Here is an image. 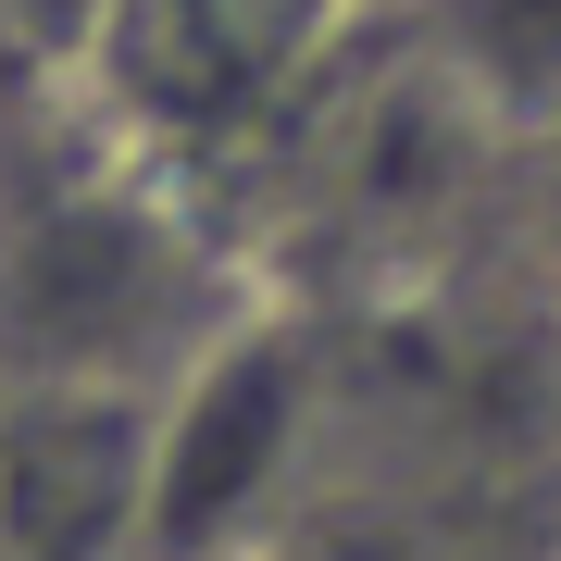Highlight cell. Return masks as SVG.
Segmentation results:
<instances>
[{"mask_svg": "<svg viewBox=\"0 0 561 561\" xmlns=\"http://www.w3.org/2000/svg\"><path fill=\"white\" fill-rule=\"evenodd\" d=\"M375 25H400V0H113L76 88L138 175H213L287 138Z\"/></svg>", "mask_w": 561, "mask_h": 561, "instance_id": "obj_1", "label": "cell"}, {"mask_svg": "<svg viewBox=\"0 0 561 561\" xmlns=\"http://www.w3.org/2000/svg\"><path fill=\"white\" fill-rule=\"evenodd\" d=\"M312 437V350L275 312H225L150 387V561H201L287 486Z\"/></svg>", "mask_w": 561, "mask_h": 561, "instance_id": "obj_2", "label": "cell"}, {"mask_svg": "<svg viewBox=\"0 0 561 561\" xmlns=\"http://www.w3.org/2000/svg\"><path fill=\"white\" fill-rule=\"evenodd\" d=\"M0 561H150V387L25 375L0 400Z\"/></svg>", "mask_w": 561, "mask_h": 561, "instance_id": "obj_3", "label": "cell"}, {"mask_svg": "<svg viewBox=\"0 0 561 561\" xmlns=\"http://www.w3.org/2000/svg\"><path fill=\"white\" fill-rule=\"evenodd\" d=\"M400 38L474 125H561V0H400Z\"/></svg>", "mask_w": 561, "mask_h": 561, "instance_id": "obj_4", "label": "cell"}, {"mask_svg": "<svg viewBox=\"0 0 561 561\" xmlns=\"http://www.w3.org/2000/svg\"><path fill=\"white\" fill-rule=\"evenodd\" d=\"M101 25H113V0H0V50H13V62H38V76H62V88L88 76Z\"/></svg>", "mask_w": 561, "mask_h": 561, "instance_id": "obj_5", "label": "cell"}]
</instances>
